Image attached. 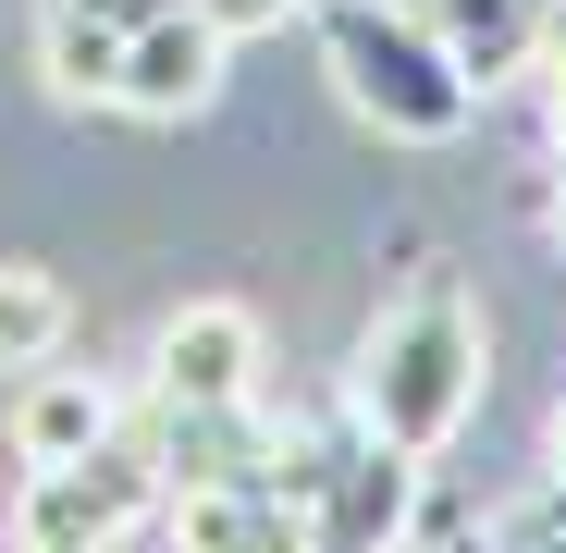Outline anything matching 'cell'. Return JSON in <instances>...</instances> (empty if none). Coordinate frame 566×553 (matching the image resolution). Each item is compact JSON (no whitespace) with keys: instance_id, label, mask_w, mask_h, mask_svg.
Wrapping results in <instances>:
<instances>
[{"instance_id":"1","label":"cell","mask_w":566,"mask_h":553,"mask_svg":"<svg viewBox=\"0 0 566 553\" xmlns=\"http://www.w3.org/2000/svg\"><path fill=\"white\" fill-rule=\"evenodd\" d=\"M481 382H493V332H481V308H468L443 270H431V284H407L382 320H369L345 406H357L369 443H395V455H443V443L468 430V406H481Z\"/></svg>"},{"instance_id":"2","label":"cell","mask_w":566,"mask_h":553,"mask_svg":"<svg viewBox=\"0 0 566 553\" xmlns=\"http://www.w3.org/2000/svg\"><path fill=\"white\" fill-rule=\"evenodd\" d=\"M308 25L333 50V86H345V111L357 124H382L407 148L431 136H468V111H481V74H468V50L407 13V0H308Z\"/></svg>"},{"instance_id":"3","label":"cell","mask_w":566,"mask_h":553,"mask_svg":"<svg viewBox=\"0 0 566 553\" xmlns=\"http://www.w3.org/2000/svg\"><path fill=\"white\" fill-rule=\"evenodd\" d=\"M148 406L160 418H210V406H259V320L234 296L172 308L148 344Z\"/></svg>"},{"instance_id":"4","label":"cell","mask_w":566,"mask_h":553,"mask_svg":"<svg viewBox=\"0 0 566 553\" xmlns=\"http://www.w3.org/2000/svg\"><path fill=\"white\" fill-rule=\"evenodd\" d=\"M222 62H234V38H222V25H198V0H172L160 25H136V38H124L112 111H136V124H185V111H210V99H222Z\"/></svg>"},{"instance_id":"5","label":"cell","mask_w":566,"mask_h":553,"mask_svg":"<svg viewBox=\"0 0 566 553\" xmlns=\"http://www.w3.org/2000/svg\"><path fill=\"white\" fill-rule=\"evenodd\" d=\"M99 443H124V406H112V382H86V369H25V394H13V455L25 468H74V455H99Z\"/></svg>"},{"instance_id":"6","label":"cell","mask_w":566,"mask_h":553,"mask_svg":"<svg viewBox=\"0 0 566 553\" xmlns=\"http://www.w3.org/2000/svg\"><path fill=\"white\" fill-rule=\"evenodd\" d=\"M62 344H74V296H62V270H38V258H0V382L50 369Z\"/></svg>"},{"instance_id":"7","label":"cell","mask_w":566,"mask_h":553,"mask_svg":"<svg viewBox=\"0 0 566 553\" xmlns=\"http://www.w3.org/2000/svg\"><path fill=\"white\" fill-rule=\"evenodd\" d=\"M38 74H50V99H112L124 38L86 13V0H50V13H38Z\"/></svg>"},{"instance_id":"8","label":"cell","mask_w":566,"mask_h":553,"mask_svg":"<svg viewBox=\"0 0 566 553\" xmlns=\"http://www.w3.org/2000/svg\"><path fill=\"white\" fill-rule=\"evenodd\" d=\"M296 13H308V0H198V25H222L234 50H247V38H283Z\"/></svg>"},{"instance_id":"9","label":"cell","mask_w":566,"mask_h":553,"mask_svg":"<svg viewBox=\"0 0 566 553\" xmlns=\"http://www.w3.org/2000/svg\"><path fill=\"white\" fill-rule=\"evenodd\" d=\"M530 62H542V86H554V136H566V0L542 13V38H530Z\"/></svg>"},{"instance_id":"10","label":"cell","mask_w":566,"mask_h":553,"mask_svg":"<svg viewBox=\"0 0 566 553\" xmlns=\"http://www.w3.org/2000/svg\"><path fill=\"white\" fill-rule=\"evenodd\" d=\"M86 13H99L112 38H136V25H160V13H172V0H86Z\"/></svg>"},{"instance_id":"11","label":"cell","mask_w":566,"mask_h":553,"mask_svg":"<svg viewBox=\"0 0 566 553\" xmlns=\"http://www.w3.org/2000/svg\"><path fill=\"white\" fill-rule=\"evenodd\" d=\"M554 246H566V136H554Z\"/></svg>"},{"instance_id":"12","label":"cell","mask_w":566,"mask_h":553,"mask_svg":"<svg viewBox=\"0 0 566 553\" xmlns=\"http://www.w3.org/2000/svg\"><path fill=\"white\" fill-rule=\"evenodd\" d=\"M554 480H566V406H554Z\"/></svg>"}]
</instances>
